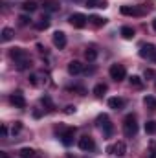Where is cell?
<instances>
[{"mask_svg": "<svg viewBox=\"0 0 156 158\" xmlns=\"http://www.w3.org/2000/svg\"><path fill=\"white\" fill-rule=\"evenodd\" d=\"M123 134L127 138H134L138 134V121H136L134 114H127L123 118Z\"/></svg>", "mask_w": 156, "mask_h": 158, "instance_id": "obj_1", "label": "cell"}, {"mask_svg": "<svg viewBox=\"0 0 156 158\" xmlns=\"http://www.w3.org/2000/svg\"><path fill=\"white\" fill-rule=\"evenodd\" d=\"M109 76L110 79H114V81H123V79L127 77V70H125V66L123 64H112L110 68H109Z\"/></svg>", "mask_w": 156, "mask_h": 158, "instance_id": "obj_2", "label": "cell"}, {"mask_svg": "<svg viewBox=\"0 0 156 158\" xmlns=\"http://www.w3.org/2000/svg\"><path fill=\"white\" fill-rule=\"evenodd\" d=\"M68 22H70L74 28L83 30V28L88 24V17H86V15H83V13H74V15H70V17H68Z\"/></svg>", "mask_w": 156, "mask_h": 158, "instance_id": "obj_3", "label": "cell"}, {"mask_svg": "<svg viewBox=\"0 0 156 158\" xmlns=\"http://www.w3.org/2000/svg\"><path fill=\"white\" fill-rule=\"evenodd\" d=\"M97 125L103 129V134H105L107 138H110V136H112V131H114V127H112L110 118H109L107 114H101V116L97 118Z\"/></svg>", "mask_w": 156, "mask_h": 158, "instance_id": "obj_4", "label": "cell"}, {"mask_svg": "<svg viewBox=\"0 0 156 158\" xmlns=\"http://www.w3.org/2000/svg\"><path fill=\"white\" fill-rule=\"evenodd\" d=\"M79 149L84 151V153H92V151L96 149V142H94V138L88 136V134L81 136V138H79Z\"/></svg>", "mask_w": 156, "mask_h": 158, "instance_id": "obj_5", "label": "cell"}, {"mask_svg": "<svg viewBox=\"0 0 156 158\" xmlns=\"http://www.w3.org/2000/svg\"><path fill=\"white\" fill-rule=\"evenodd\" d=\"M9 57L15 61V64L20 63V61L30 59V55H28V52H26L24 48H11V50H9Z\"/></svg>", "mask_w": 156, "mask_h": 158, "instance_id": "obj_6", "label": "cell"}, {"mask_svg": "<svg viewBox=\"0 0 156 158\" xmlns=\"http://www.w3.org/2000/svg\"><path fill=\"white\" fill-rule=\"evenodd\" d=\"M74 136H76V129L74 127H68V129H64L63 132H61V142H63V145L64 147H70L72 143H74Z\"/></svg>", "mask_w": 156, "mask_h": 158, "instance_id": "obj_7", "label": "cell"}, {"mask_svg": "<svg viewBox=\"0 0 156 158\" xmlns=\"http://www.w3.org/2000/svg\"><path fill=\"white\" fill-rule=\"evenodd\" d=\"M140 57L156 61V46H153V44H142V48H140Z\"/></svg>", "mask_w": 156, "mask_h": 158, "instance_id": "obj_8", "label": "cell"}, {"mask_svg": "<svg viewBox=\"0 0 156 158\" xmlns=\"http://www.w3.org/2000/svg\"><path fill=\"white\" fill-rule=\"evenodd\" d=\"M107 153L121 158V156H125V153H127V145H125V142H116L114 145L107 147Z\"/></svg>", "mask_w": 156, "mask_h": 158, "instance_id": "obj_9", "label": "cell"}, {"mask_svg": "<svg viewBox=\"0 0 156 158\" xmlns=\"http://www.w3.org/2000/svg\"><path fill=\"white\" fill-rule=\"evenodd\" d=\"M9 101H11V105L17 107V109H26V98H24L22 92H15V94H11Z\"/></svg>", "mask_w": 156, "mask_h": 158, "instance_id": "obj_10", "label": "cell"}, {"mask_svg": "<svg viewBox=\"0 0 156 158\" xmlns=\"http://www.w3.org/2000/svg\"><path fill=\"white\" fill-rule=\"evenodd\" d=\"M84 72V64L81 61H70L68 63V74L70 76H79Z\"/></svg>", "mask_w": 156, "mask_h": 158, "instance_id": "obj_11", "label": "cell"}, {"mask_svg": "<svg viewBox=\"0 0 156 158\" xmlns=\"http://www.w3.org/2000/svg\"><path fill=\"white\" fill-rule=\"evenodd\" d=\"M121 15H129V17H140V15H143V9H140V7H130V6H121Z\"/></svg>", "mask_w": 156, "mask_h": 158, "instance_id": "obj_12", "label": "cell"}, {"mask_svg": "<svg viewBox=\"0 0 156 158\" xmlns=\"http://www.w3.org/2000/svg\"><path fill=\"white\" fill-rule=\"evenodd\" d=\"M53 46L59 48V50H63L66 46V35H64V31H55L53 33Z\"/></svg>", "mask_w": 156, "mask_h": 158, "instance_id": "obj_13", "label": "cell"}, {"mask_svg": "<svg viewBox=\"0 0 156 158\" xmlns=\"http://www.w3.org/2000/svg\"><path fill=\"white\" fill-rule=\"evenodd\" d=\"M109 107H110V109H114V110H121V109H123V107H125V99H123V98H110V99H109Z\"/></svg>", "mask_w": 156, "mask_h": 158, "instance_id": "obj_14", "label": "cell"}, {"mask_svg": "<svg viewBox=\"0 0 156 158\" xmlns=\"http://www.w3.org/2000/svg\"><path fill=\"white\" fill-rule=\"evenodd\" d=\"M18 156L20 158H39V155H37V151L31 149V147H22V149L18 151Z\"/></svg>", "mask_w": 156, "mask_h": 158, "instance_id": "obj_15", "label": "cell"}, {"mask_svg": "<svg viewBox=\"0 0 156 158\" xmlns=\"http://www.w3.org/2000/svg\"><path fill=\"white\" fill-rule=\"evenodd\" d=\"M42 7L48 13H53V11H59V2H55V0H44Z\"/></svg>", "mask_w": 156, "mask_h": 158, "instance_id": "obj_16", "label": "cell"}, {"mask_svg": "<svg viewBox=\"0 0 156 158\" xmlns=\"http://www.w3.org/2000/svg\"><path fill=\"white\" fill-rule=\"evenodd\" d=\"M88 24H92V26H96V28H101V26H105V24H107V19L94 15V17H90V19H88Z\"/></svg>", "mask_w": 156, "mask_h": 158, "instance_id": "obj_17", "label": "cell"}, {"mask_svg": "<svg viewBox=\"0 0 156 158\" xmlns=\"http://www.w3.org/2000/svg\"><path fill=\"white\" fill-rule=\"evenodd\" d=\"M84 59H86L88 63H94V61L97 59V50H96V48H92V46H90V48H86V50H84Z\"/></svg>", "mask_w": 156, "mask_h": 158, "instance_id": "obj_18", "label": "cell"}, {"mask_svg": "<svg viewBox=\"0 0 156 158\" xmlns=\"http://www.w3.org/2000/svg\"><path fill=\"white\" fill-rule=\"evenodd\" d=\"M107 90H109V86H107L105 83H97V85L94 86V90H92V92H94V96H97V98H103Z\"/></svg>", "mask_w": 156, "mask_h": 158, "instance_id": "obj_19", "label": "cell"}, {"mask_svg": "<svg viewBox=\"0 0 156 158\" xmlns=\"http://www.w3.org/2000/svg\"><path fill=\"white\" fill-rule=\"evenodd\" d=\"M35 28H37L39 31H44V30H48V28H50V19H48V17H40L39 20L35 22Z\"/></svg>", "mask_w": 156, "mask_h": 158, "instance_id": "obj_20", "label": "cell"}, {"mask_svg": "<svg viewBox=\"0 0 156 158\" xmlns=\"http://www.w3.org/2000/svg\"><path fill=\"white\" fill-rule=\"evenodd\" d=\"M119 33H121V37L127 40H130L134 37V28H130V26H123L121 30H119Z\"/></svg>", "mask_w": 156, "mask_h": 158, "instance_id": "obj_21", "label": "cell"}, {"mask_svg": "<svg viewBox=\"0 0 156 158\" xmlns=\"http://www.w3.org/2000/svg\"><path fill=\"white\" fill-rule=\"evenodd\" d=\"M143 105H145L149 110H156V98H153V96H145V98H143Z\"/></svg>", "mask_w": 156, "mask_h": 158, "instance_id": "obj_22", "label": "cell"}, {"mask_svg": "<svg viewBox=\"0 0 156 158\" xmlns=\"http://www.w3.org/2000/svg\"><path fill=\"white\" fill-rule=\"evenodd\" d=\"M13 37H15V31H13L11 28H4V30H2V40H4V42L11 40Z\"/></svg>", "mask_w": 156, "mask_h": 158, "instance_id": "obj_23", "label": "cell"}, {"mask_svg": "<svg viewBox=\"0 0 156 158\" xmlns=\"http://www.w3.org/2000/svg\"><path fill=\"white\" fill-rule=\"evenodd\" d=\"M22 9L31 13V11H35V9H37V2H35V0H26V2L22 4Z\"/></svg>", "mask_w": 156, "mask_h": 158, "instance_id": "obj_24", "label": "cell"}, {"mask_svg": "<svg viewBox=\"0 0 156 158\" xmlns=\"http://www.w3.org/2000/svg\"><path fill=\"white\" fill-rule=\"evenodd\" d=\"M129 81H130V86H132V88H143V81H142V77L132 76Z\"/></svg>", "mask_w": 156, "mask_h": 158, "instance_id": "obj_25", "label": "cell"}, {"mask_svg": "<svg viewBox=\"0 0 156 158\" xmlns=\"http://www.w3.org/2000/svg\"><path fill=\"white\" fill-rule=\"evenodd\" d=\"M145 132H147V134H154L156 132V121L154 119H149V121L145 123Z\"/></svg>", "mask_w": 156, "mask_h": 158, "instance_id": "obj_26", "label": "cell"}, {"mask_svg": "<svg viewBox=\"0 0 156 158\" xmlns=\"http://www.w3.org/2000/svg\"><path fill=\"white\" fill-rule=\"evenodd\" d=\"M31 66V59H26V61H20V63H17V70H28Z\"/></svg>", "mask_w": 156, "mask_h": 158, "instance_id": "obj_27", "label": "cell"}, {"mask_svg": "<svg viewBox=\"0 0 156 158\" xmlns=\"http://www.w3.org/2000/svg\"><path fill=\"white\" fill-rule=\"evenodd\" d=\"M40 101H42V105H46V107H48V110H53V103H51V99H50L48 96H42V99H40Z\"/></svg>", "mask_w": 156, "mask_h": 158, "instance_id": "obj_28", "label": "cell"}, {"mask_svg": "<svg viewBox=\"0 0 156 158\" xmlns=\"http://www.w3.org/2000/svg\"><path fill=\"white\" fill-rule=\"evenodd\" d=\"M30 20H31V19H30L28 15H20V17H18V22H20V26H28V24H30Z\"/></svg>", "mask_w": 156, "mask_h": 158, "instance_id": "obj_29", "label": "cell"}, {"mask_svg": "<svg viewBox=\"0 0 156 158\" xmlns=\"http://www.w3.org/2000/svg\"><path fill=\"white\" fill-rule=\"evenodd\" d=\"M20 131H22V123H20V121H15V125H13V129H11L13 136H15V134H18Z\"/></svg>", "mask_w": 156, "mask_h": 158, "instance_id": "obj_30", "label": "cell"}, {"mask_svg": "<svg viewBox=\"0 0 156 158\" xmlns=\"http://www.w3.org/2000/svg\"><path fill=\"white\" fill-rule=\"evenodd\" d=\"M76 110H77L76 105H66L64 107V114H76Z\"/></svg>", "mask_w": 156, "mask_h": 158, "instance_id": "obj_31", "label": "cell"}, {"mask_svg": "<svg viewBox=\"0 0 156 158\" xmlns=\"http://www.w3.org/2000/svg\"><path fill=\"white\" fill-rule=\"evenodd\" d=\"M145 77L153 79V77H154V70H151V68H149V70H145Z\"/></svg>", "mask_w": 156, "mask_h": 158, "instance_id": "obj_32", "label": "cell"}, {"mask_svg": "<svg viewBox=\"0 0 156 158\" xmlns=\"http://www.w3.org/2000/svg\"><path fill=\"white\" fill-rule=\"evenodd\" d=\"M30 81H31L33 86H37V85H39V83H37V74H31V76H30Z\"/></svg>", "mask_w": 156, "mask_h": 158, "instance_id": "obj_33", "label": "cell"}, {"mask_svg": "<svg viewBox=\"0 0 156 158\" xmlns=\"http://www.w3.org/2000/svg\"><path fill=\"white\" fill-rule=\"evenodd\" d=\"M0 134H2V138H6V136H7V127H6V125H2V127H0Z\"/></svg>", "mask_w": 156, "mask_h": 158, "instance_id": "obj_34", "label": "cell"}, {"mask_svg": "<svg viewBox=\"0 0 156 158\" xmlns=\"http://www.w3.org/2000/svg\"><path fill=\"white\" fill-rule=\"evenodd\" d=\"M33 116H35V118H40V110H39V109H35V110H33Z\"/></svg>", "mask_w": 156, "mask_h": 158, "instance_id": "obj_35", "label": "cell"}, {"mask_svg": "<svg viewBox=\"0 0 156 158\" xmlns=\"http://www.w3.org/2000/svg\"><path fill=\"white\" fill-rule=\"evenodd\" d=\"M0 158H7V153H4V151H0Z\"/></svg>", "mask_w": 156, "mask_h": 158, "instance_id": "obj_36", "label": "cell"}, {"mask_svg": "<svg viewBox=\"0 0 156 158\" xmlns=\"http://www.w3.org/2000/svg\"><path fill=\"white\" fill-rule=\"evenodd\" d=\"M149 158H156V151H151V156Z\"/></svg>", "mask_w": 156, "mask_h": 158, "instance_id": "obj_37", "label": "cell"}, {"mask_svg": "<svg viewBox=\"0 0 156 158\" xmlns=\"http://www.w3.org/2000/svg\"><path fill=\"white\" fill-rule=\"evenodd\" d=\"M153 30H154V31H156V19H154V20H153Z\"/></svg>", "mask_w": 156, "mask_h": 158, "instance_id": "obj_38", "label": "cell"}, {"mask_svg": "<svg viewBox=\"0 0 156 158\" xmlns=\"http://www.w3.org/2000/svg\"><path fill=\"white\" fill-rule=\"evenodd\" d=\"M66 158H74V156H72V155H68V156H66Z\"/></svg>", "mask_w": 156, "mask_h": 158, "instance_id": "obj_39", "label": "cell"}, {"mask_svg": "<svg viewBox=\"0 0 156 158\" xmlns=\"http://www.w3.org/2000/svg\"><path fill=\"white\" fill-rule=\"evenodd\" d=\"M90 2H94V0H90Z\"/></svg>", "mask_w": 156, "mask_h": 158, "instance_id": "obj_40", "label": "cell"}]
</instances>
